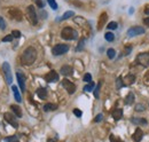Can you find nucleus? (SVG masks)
<instances>
[{"label": "nucleus", "mask_w": 149, "mask_h": 142, "mask_svg": "<svg viewBox=\"0 0 149 142\" xmlns=\"http://www.w3.org/2000/svg\"><path fill=\"white\" fill-rule=\"evenodd\" d=\"M133 102H134V94L133 93H129L126 95V97H125V103L130 106V104H133Z\"/></svg>", "instance_id": "obj_21"}, {"label": "nucleus", "mask_w": 149, "mask_h": 142, "mask_svg": "<svg viewBox=\"0 0 149 142\" xmlns=\"http://www.w3.org/2000/svg\"><path fill=\"white\" fill-rule=\"evenodd\" d=\"M123 83H124V86H130L132 84H134L135 83V76L134 74H127L123 79Z\"/></svg>", "instance_id": "obj_15"}, {"label": "nucleus", "mask_w": 149, "mask_h": 142, "mask_svg": "<svg viewBox=\"0 0 149 142\" xmlns=\"http://www.w3.org/2000/svg\"><path fill=\"white\" fill-rule=\"evenodd\" d=\"M45 80H46L47 83H54V81H57V80H58V74H57V72L54 70H51L48 73H46V76H45Z\"/></svg>", "instance_id": "obj_10"}, {"label": "nucleus", "mask_w": 149, "mask_h": 142, "mask_svg": "<svg viewBox=\"0 0 149 142\" xmlns=\"http://www.w3.org/2000/svg\"><path fill=\"white\" fill-rule=\"evenodd\" d=\"M112 117L115 120H119L123 117V110L122 109H115L112 111Z\"/></svg>", "instance_id": "obj_19"}, {"label": "nucleus", "mask_w": 149, "mask_h": 142, "mask_svg": "<svg viewBox=\"0 0 149 142\" xmlns=\"http://www.w3.org/2000/svg\"><path fill=\"white\" fill-rule=\"evenodd\" d=\"M131 51H132V47L131 46H127V47H125V49H124V54L125 55H129L131 53Z\"/></svg>", "instance_id": "obj_42"}, {"label": "nucleus", "mask_w": 149, "mask_h": 142, "mask_svg": "<svg viewBox=\"0 0 149 142\" xmlns=\"http://www.w3.org/2000/svg\"><path fill=\"white\" fill-rule=\"evenodd\" d=\"M107 26H108V29H109V30H115V29H117V28H118V24H117L116 22H110Z\"/></svg>", "instance_id": "obj_31"}, {"label": "nucleus", "mask_w": 149, "mask_h": 142, "mask_svg": "<svg viewBox=\"0 0 149 142\" xmlns=\"http://www.w3.org/2000/svg\"><path fill=\"white\" fill-rule=\"evenodd\" d=\"M74 15V13L72 10H68V12H65V13L63 14V16L60 18V19H61V21H64V19H68V18L72 17Z\"/></svg>", "instance_id": "obj_23"}, {"label": "nucleus", "mask_w": 149, "mask_h": 142, "mask_svg": "<svg viewBox=\"0 0 149 142\" xmlns=\"http://www.w3.org/2000/svg\"><path fill=\"white\" fill-rule=\"evenodd\" d=\"M123 86H124L123 79L122 78H117V80H116V87H117V89H120Z\"/></svg>", "instance_id": "obj_26"}, {"label": "nucleus", "mask_w": 149, "mask_h": 142, "mask_svg": "<svg viewBox=\"0 0 149 142\" xmlns=\"http://www.w3.org/2000/svg\"><path fill=\"white\" fill-rule=\"evenodd\" d=\"M107 19H108V15L107 13H102L99 17V21H97V30H102L104 24L107 23Z\"/></svg>", "instance_id": "obj_12"}, {"label": "nucleus", "mask_w": 149, "mask_h": 142, "mask_svg": "<svg viewBox=\"0 0 149 142\" xmlns=\"http://www.w3.org/2000/svg\"><path fill=\"white\" fill-rule=\"evenodd\" d=\"M2 71L5 74V79L7 81V84H12L13 83V76H12V70H10V65L8 62H3L2 64Z\"/></svg>", "instance_id": "obj_4"}, {"label": "nucleus", "mask_w": 149, "mask_h": 142, "mask_svg": "<svg viewBox=\"0 0 149 142\" xmlns=\"http://www.w3.org/2000/svg\"><path fill=\"white\" fill-rule=\"evenodd\" d=\"M12 36L14 38H19L21 37V32H19V30H14V31H12Z\"/></svg>", "instance_id": "obj_39"}, {"label": "nucleus", "mask_w": 149, "mask_h": 142, "mask_svg": "<svg viewBox=\"0 0 149 142\" xmlns=\"http://www.w3.org/2000/svg\"><path fill=\"white\" fill-rule=\"evenodd\" d=\"M145 79H146V80H148V81H149V70L147 71V73L145 74Z\"/></svg>", "instance_id": "obj_45"}, {"label": "nucleus", "mask_w": 149, "mask_h": 142, "mask_svg": "<svg viewBox=\"0 0 149 142\" xmlns=\"http://www.w3.org/2000/svg\"><path fill=\"white\" fill-rule=\"evenodd\" d=\"M145 32H146L145 28H142V26H132L127 30V36L129 37H135V36L143 35Z\"/></svg>", "instance_id": "obj_8"}, {"label": "nucleus", "mask_w": 149, "mask_h": 142, "mask_svg": "<svg viewBox=\"0 0 149 142\" xmlns=\"http://www.w3.org/2000/svg\"><path fill=\"white\" fill-rule=\"evenodd\" d=\"M3 118H5V120H6L8 124H10L14 128H17V127H19V123H17V120H16V116H14V115H12V113H9V112H5V113H3Z\"/></svg>", "instance_id": "obj_6"}, {"label": "nucleus", "mask_w": 149, "mask_h": 142, "mask_svg": "<svg viewBox=\"0 0 149 142\" xmlns=\"http://www.w3.org/2000/svg\"><path fill=\"white\" fill-rule=\"evenodd\" d=\"M14 142H19V141H17V140H16V141H14Z\"/></svg>", "instance_id": "obj_46"}, {"label": "nucleus", "mask_w": 149, "mask_h": 142, "mask_svg": "<svg viewBox=\"0 0 149 142\" xmlns=\"http://www.w3.org/2000/svg\"><path fill=\"white\" fill-rule=\"evenodd\" d=\"M13 39H14V37H13L12 35H9V36L3 37V38H2V41H3V42H7V41H13Z\"/></svg>", "instance_id": "obj_36"}, {"label": "nucleus", "mask_w": 149, "mask_h": 142, "mask_svg": "<svg viewBox=\"0 0 149 142\" xmlns=\"http://www.w3.org/2000/svg\"><path fill=\"white\" fill-rule=\"evenodd\" d=\"M84 42H85V39L83 38V39L79 41V44H78V46H77V48H76L77 52H79L80 49H83V47H84Z\"/></svg>", "instance_id": "obj_33"}, {"label": "nucleus", "mask_w": 149, "mask_h": 142, "mask_svg": "<svg viewBox=\"0 0 149 142\" xmlns=\"http://www.w3.org/2000/svg\"><path fill=\"white\" fill-rule=\"evenodd\" d=\"M61 37H62L64 40H74V39H76V38L78 37V33H77V31L74 30L72 28L67 26V28H64V29L62 30Z\"/></svg>", "instance_id": "obj_2"}, {"label": "nucleus", "mask_w": 149, "mask_h": 142, "mask_svg": "<svg viewBox=\"0 0 149 142\" xmlns=\"http://www.w3.org/2000/svg\"><path fill=\"white\" fill-rule=\"evenodd\" d=\"M100 87H101V83H99V84H97L96 88H95V90H94V96H95V99H99V93H100Z\"/></svg>", "instance_id": "obj_34"}, {"label": "nucleus", "mask_w": 149, "mask_h": 142, "mask_svg": "<svg viewBox=\"0 0 149 142\" xmlns=\"http://www.w3.org/2000/svg\"><path fill=\"white\" fill-rule=\"evenodd\" d=\"M16 78H17V81H19V85L22 89V92H24L25 90V76L19 71L16 73Z\"/></svg>", "instance_id": "obj_13"}, {"label": "nucleus", "mask_w": 149, "mask_h": 142, "mask_svg": "<svg viewBox=\"0 0 149 142\" xmlns=\"http://www.w3.org/2000/svg\"><path fill=\"white\" fill-rule=\"evenodd\" d=\"M10 109H12L14 116H16V117H19V118L22 117V110H21V108H19V106H16V104H12V106H10Z\"/></svg>", "instance_id": "obj_17"}, {"label": "nucleus", "mask_w": 149, "mask_h": 142, "mask_svg": "<svg viewBox=\"0 0 149 142\" xmlns=\"http://www.w3.org/2000/svg\"><path fill=\"white\" fill-rule=\"evenodd\" d=\"M35 2H36V5L39 8H44V6H45V1L44 0H35Z\"/></svg>", "instance_id": "obj_35"}, {"label": "nucleus", "mask_w": 149, "mask_h": 142, "mask_svg": "<svg viewBox=\"0 0 149 142\" xmlns=\"http://www.w3.org/2000/svg\"><path fill=\"white\" fill-rule=\"evenodd\" d=\"M26 15H28V18L30 21V23L32 25H37L38 23V16H37V13H36V9L33 6H29L26 8Z\"/></svg>", "instance_id": "obj_3"}, {"label": "nucleus", "mask_w": 149, "mask_h": 142, "mask_svg": "<svg viewBox=\"0 0 149 142\" xmlns=\"http://www.w3.org/2000/svg\"><path fill=\"white\" fill-rule=\"evenodd\" d=\"M136 62L142 67L149 65V53H141L136 56Z\"/></svg>", "instance_id": "obj_7"}, {"label": "nucleus", "mask_w": 149, "mask_h": 142, "mask_svg": "<svg viewBox=\"0 0 149 142\" xmlns=\"http://www.w3.org/2000/svg\"><path fill=\"white\" fill-rule=\"evenodd\" d=\"M142 138H143V132H142V129H141V128H136V129L134 131L133 135H132L133 141H134V142H140L141 140H142Z\"/></svg>", "instance_id": "obj_14"}, {"label": "nucleus", "mask_w": 149, "mask_h": 142, "mask_svg": "<svg viewBox=\"0 0 149 142\" xmlns=\"http://www.w3.org/2000/svg\"><path fill=\"white\" fill-rule=\"evenodd\" d=\"M104 39L108 40V41H113L115 36H113V33H111V32H107V33L104 35Z\"/></svg>", "instance_id": "obj_25"}, {"label": "nucleus", "mask_w": 149, "mask_h": 142, "mask_svg": "<svg viewBox=\"0 0 149 142\" xmlns=\"http://www.w3.org/2000/svg\"><path fill=\"white\" fill-rule=\"evenodd\" d=\"M62 86L65 88V90L69 94H74V92H76V85H74V83H71L70 80H68V79H63L62 80Z\"/></svg>", "instance_id": "obj_9"}, {"label": "nucleus", "mask_w": 149, "mask_h": 142, "mask_svg": "<svg viewBox=\"0 0 149 142\" xmlns=\"http://www.w3.org/2000/svg\"><path fill=\"white\" fill-rule=\"evenodd\" d=\"M107 55H108V57H109V58H113V57H115V55H116L115 49H113V48H109V49L107 51Z\"/></svg>", "instance_id": "obj_29"}, {"label": "nucleus", "mask_w": 149, "mask_h": 142, "mask_svg": "<svg viewBox=\"0 0 149 142\" xmlns=\"http://www.w3.org/2000/svg\"><path fill=\"white\" fill-rule=\"evenodd\" d=\"M134 109H135V111H136V112H142V111H145V109H146V108H145V106H143V104L138 103V104L135 106V108H134Z\"/></svg>", "instance_id": "obj_27"}, {"label": "nucleus", "mask_w": 149, "mask_h": 142, "mask_svg": "<svg viewBox=\"0 0 149 142\" xmlns=\"http://www.w3.org/2000/svg\"><path fill=\"white\" fill-rule=\"evenodd\" d=\"M60 71H61V73L63 76H70V74H72V68L70 65H63Z\"/></svg>", "instance_id": "obj_18"}, {"label": "nucleus", "mask_w": 149, "mask_h": 142, "mask_svg": "<svg viewBox=\"0 0 149 142\" xmlns=\"http://www.w3.org/2000/svg\"><path fill=\"white\" fill-rule=\"evenodd\" d=\"M143 24H146V25H147V26L149 28V17L143 18Z\"/></svg>", "instance_id": "obj_44"}, {"label": "nucleus", "mask_w": 149, "mask_h": 142, "mask_svg": "<svg viewBox=\"0 0 149 142\" xmlns=\"http://www.w3.org/2000/svg\"><path fill=\"white\" fill-rule=\"evenodd\" d=\"M101 120H102V115L100 113V115H97V117L94 119V122H95V123H99V122H101Z\"/></svg>", "instance_id": "obj_43"}, {"label": "nucleus", "mask_w": 149, "mask_h": 142, "mask_svg": "<svg viewBox=\"0 0 149 142\" xmlns=\"http://www.w3.org/2000/svg\"><path fill=\"white\" fill-rule=\"evenodd\" d=\"M9 16L12 18H14V19H16V21H22V18H23L22 13L16 8H10L9 9Z\"/></svg>", "instance_id": "obj_11"}, {"label": "nucleus", "mask_w": 149, "mask_h": 142, "mask_svg": "<svg viewBox=\"0 0 149 142\" xmlns=\"http://www.w3.org/2000/svg\"><path fill=\"white\" fill-rule=\"evenodd\" d=\"M74 113L77 117H81V115H83V112H81L79 109H74Z\"/></svg>", "instance_id": "obj_40"}, {"label": "nucleus", "mask_w": 149, "mask_h": 142, "mask_svg": "<svg viewBox=\"0 0 149 142\" xmlns=\"http://www.w3.org/2000/svg\"><path fill=\"white\" fill-rule=\"evenodd\" d=\"M94 86H95V85H94V83L93 81H91V83H88V84L84 87V90H85V92H91V90H93Z\"/></svg>", "instance_id": "obj_24"}, {"label": "nucleus", "mask_w": 149, "mask_h": 142, "mask_svg": "<svg viewBox=\"0 0 149 142\" xmlns=\"http://www.w3.org/2000/svg\"><path fill=\"white\" fill-rule=\"evenodd\" d=\"M0 29L1 30H5L6 29V22L2 17H0Z\"/></svg>", "instance_id": "obj_37"}, {"label": "nucleus", "mask_w": 149, "mask_h": 142, "mask_svg": "<svg viewBox=\"0 0 149 142\" xmlns=\"http://www.w3.org/2000/svg\"><path fill=\"white\" fill-rule=\"evenodd\" d=\"M132 122L135 124H147L146 119H138V118H132Z\"/></svg>", "instance_id": "obj_30"}, {"label": "nucleus", "mask_w": 149, "mask_h": 142, "mask_svg": "<svg viewBox=\"0 0 149 142\" xmlns=\"http://www.w3.org/2000/svg\"><path fill=\"white\" fill-rule=\"evenodd\" d=\"M47 2H48V5L51 6L52 9H54V10L57 9V3H56L55 0H47Z\"/></svg>", "instance_id": "obj_28"}, {"label": "nucleus", "mask_w": 149, "mask_h": 142, "mask_svg": "<svg viewBox=\"0 0 149 142\" xmlns=\"http://www.w3.org/2000/svg\"><path fill=\"white\" fill-rule=\"evenodd\" d=\"M67 52H69V46L65 45V44H58V45H55L52 49V53L55 56H58V55H63Z\"/></svg>", "instance_id": "obj_5"}, {"label": "nucleus", "mask_w": 149, "mask_h": 142, "mask_svg": "<svg viewBox=\"0 0 149 142\" xmlns=\"http://www.w3.org/2000/svg\"><path fill=\"white\" fill-rule=\"evenodd\" d=\"M83 80L86 81V83H91V81H92V74H91V73H86V74L84 76Z\"/></svg>", "instance_id": "obj_32"}, {"label": "nucleus", "mask_w": 149, "mask_h": 142, "mask_svg": "<svg viewBox=\"0 0 149 142\" xmlns=\"http://www.w3.org/2000/svg\"><path fill=\"white\" fill-rule=\"evenodd\" d=\"M12 90H13V94H14V97H15V100L17 101V102H21L22 101V99H21V94H19V89L16 86H12Z\"/></svg>", "instance_id": "obj_20"}, {"label": "nucleus", "mask_w": 149, "mask_h": 142, "mask_svg": "<svg viewBox=\"0 0 149 142\" xmlns=\"http://www.w3.org/2000/svg\"><path fill=\"white\" fill-rule=\"evenodd\" d=\"M110 141L111 142H124L123 141V140H120V139H119V138H116V136H115V135H110Z\"/></svg>", "instance_id": "obj_38"}, {"label": "nucleus", "mask_w": 149, "mask_h": 142, "mask_svg": "<svg viewBox=\"0 0 149 142\" xmlns=\"http://www.w3.org/2000/svg\"><path fill=\"white\" fill-rule=\"evenodd\" d=\"M37 58V51L33 47H28L24 49V52L21 56V61L24 65H31Z\"/></svg>", "instance_id": "obj_1"}, {"label": "nucleus", "mask_w": 149, "mask_h": 142, "mask_svg": "<svg viewBox=\"0 0 149 142\" xmlns=\"http://www.w3.org/2000/svg\"><path fill=\"white\" fill-rule=\"evenodd\" d=\"M16 140H17L16 136H12V138H6V139H5L6 142H14V141H16Z\"/></svg>", "instance_id": "obj_41"}, {"label": "nucleus", "mask_w": 149, "mask_h": 142, "mask_svg": "<svg viewBox=\"0 0 149 142\" xmlns=\"http://www.w3.org/2000/svg\"><path fill=\"white\" fill-rule=\"evenodd\" d=\"M57 109V106L56 104H53V103H47L44 106V110L45 111H52V110H56Z\"/></svg>", "instance_id": "obj_22"}, {"label": "nucleus", "mask_w": 149, "mask_h": 142, "mask_svg": "<svg viewBox=\"0 0 149 142\" xmlns=\"http://www.w3.org/2000/svg\"><path fill=\"white\" fill-rule=\"evenodd\" d=\"M37 95L39 99L45 100V99L47 97V89L44 88V87H39V88L37 89Z\"/></svg>", "instance_id": "obj_16"}]
</instances>
